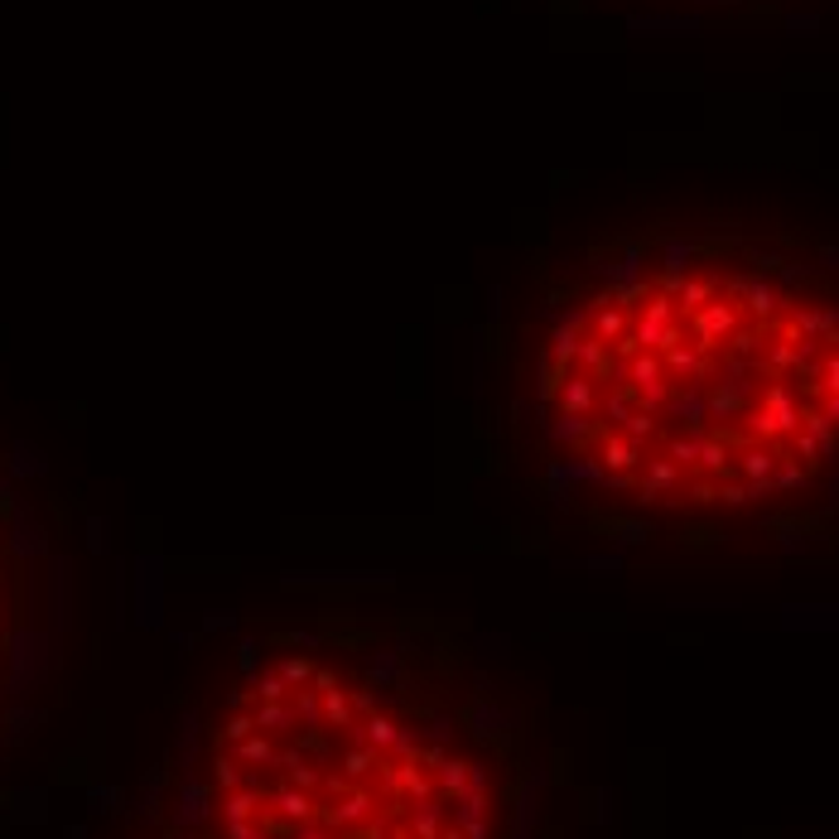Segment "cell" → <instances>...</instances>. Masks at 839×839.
Here are the masks:
<instances>
[{
    "instance_id": "cell-1",
    "label": "cell",
    "mask_w": 839,
    "mask_h": 839,
    "mask_svg": "<svg viewBox=\"0 0 839 839\" xmlns=\"http://www.w3.org/2000/svg\"><path fill=\"white\" fill-rule=\"evenodd\" d=\"M531 424L559 497L656 531L839 517V271L744 237H656L555 299Z\"/></svg>"
},
{
    "instance_id": "cell-2",
    "label": "cell",
    "mask_w": 839,
    "mask_h": 839,
    "mask_svg": "<svg viewBox=\"0 0 839 839\" xmlns=\"http://www.w3.org/2000/svg\"><path fill=\"white\" fill-rule=\"evenodd\" d=\"M223 839H497L502 792L464 738L319 651H280L213 734Z\"/></svg>"
}]
</instances>
